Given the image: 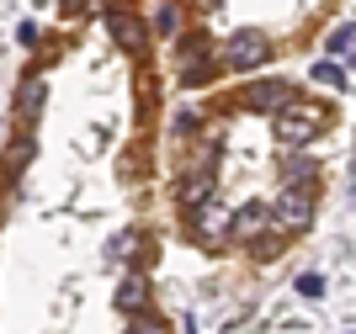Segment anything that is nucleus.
Masks as SVG:
<instances>
[{"instance_id":"1","label":"nucleus","mask_w":356,"mask_h":334,"mask_svg":"<svg viewBox=\"0 0 356 334\" xmlns=\"http://www.w3.org/2000/svg\"><path fill=\"white\" fill-rule=\"evenodd\" d=\"M277 122H282V133L287 138H298V144H303V138H314V133H319V122H325V106H309V101H287L282 106V117H277Z\"/></svg>"},{"instance_id":"2","label":"nucleus","mask_w":356,"mask_h":334,"mask_svg":"<svg viewBox=\"0 0 356 334\" xmlns=\"http://www.w3.org/2000/svg\"><path fill=\"white\" fill-rule=\"evenodd\" d=\"M293 96H298V90L287 85V80H261V85H250V90H245V101H250V106H261V112H282V106L293 101Z\"/></svg>"},{"instance_id":"3","label":"nucleus","mask_w":356,"mask_h":334,"mask_svg":"<svg viewBox=\"0 0 356 334\" xmlns=\"http://www.w3.org/2000/svg\"><path fill=\"white\" fill-rule=\"evenodd\" d=\"M266 37H255V32H239L234 43H229V64L234 69H255V64H266Z\"/></svg>"},{"instance_id":"4","label":"nucleus","mask_w":356,"mask_h":334,"mask_svg":"<svg viewBox=\"0 0 356 334\" xmlns=\"http://www.w3.org/2000/svg\"><path fill=\"white\" fill-rule=\"evenodd\" d=\"M112 37H118L128 53H144V27H138V16L128 11H112Z\"/></svg>"},{"instance_id":"5","label":"nucleus","mask_w":356,"mask_h":334,"mask_svg":"<svg viewBox=\"0 0 356 334\" xmlns=\"http://www.w3.org/2000/svg\"><path fill=\"white\" fill-rule=\"evenodd\" d=\"M38 106H43V80H22V90H16V112L32 117Z\"/></svg>"},{"instance_id":"6","label":"nucleus","mask_w":356,"mask_h":334,"mask_svg":"<svg viewBox=\"0 0 356 334\" xmlns=\"http://www.w3.org/2000/svg\"><path fill=\"white\" fill-rule=\"evenodd\" d=\"M261 228H266V207H239V212H234V233H261Z\"/></svg>"},{"instance_id":"7","label":"nucleus","mask_w":356,"mask_h":334,"mask_svg":"<svg viewBox=\"0 0 356 334\" xmlns=\"http://www.w3.org/2000/svg\"><path fill=\"white\" fill-rule=\"evenodd\" d=\"M325 48H330V58H346V53H351V22H341V27L330 32Z\"/></svg>"},{"instance_id":"8","label":"nucleus","mask_w":356,"mask_h":334,"mask_svg":"<svg viewBox=\"0 0 356 334\" xmlns=\"http://www.w3.org/2000/svg\"><path fill=\"white\" fill-rule=\"evenodd\" d=\"M27 160H32V138H16V149H11V160H6V170L22 175V170H27Z\"/></svg>"},{"instance_id":"9","label":"nucleus","mask_w":356,"mask_h":334,"mask_svg":"<svg viewBox=\"0 0 356 334\" xmlns=\"http://www.w3.org/2000/svg\"><path fill=\"white\" fill-rule=\"evenodd\" d=\"M118 303H122V308H138V303H144V281L128 276V281H122V292H118Z\"/></svg>"},{"instance_id":"10","label":"nucleus","mask_w":356,"mask_h":334,"mask_svg":"<svg viewBox=\"0 0 356 334\" xmlns=\"http://www.w3.org/2000/svg\"><path fill=\"white\" fill-rule=\"evenodd\" d=\"M314 80H319V85H335V90H341V85H346V69H341V64H319V69H314Z\"/></svg>"},{"instance_id":"11","label":"nucleus","mask_w":356,"mask_h":334,"mask_svg":"<svg viewBox=\"0 0 356 334\" xmlns=\"http://www.w3.org/2000/svg\"><path fill=\"white\" fill-rule=\"evenodd\" d=\"M128 334H165V319H154V313H138V319L128 324Z\"/></svg>"},{"instance_id":"12","label":"nucleus","mask_w":356,"mask_h":334,"mask_svg":"<svg viewBox=\"0 0 356 334\" xmlns=\"http://www.w3.org/2000/svg\"><path fill=\"white\" fill-rule=\"evenodd\" d=\"M181 27V16H176V6H160V32H165V37H170V32H176Z\"/></svg>"},{"instance_id":"13","label":"nucleus","mask_w":356,"mask_h":334,"mask_svg":"<svg viewBox=\"0 0 356 334\" xmlns=\"http://www.w3.org/2000/svg\"><path fill=\"white\" fill-rule=\"evenodd\" d=\"M16 43H22V48H38V27H32V22H22V27H16Z\"/></svg>"},{"instance_id":"14","label":"nucleus","mask_w":356,"mask_h":334,"mask_svg":"<svg viewBox=\"0 0 356 334\" xmlns=\"http://www.w3.org/2000/svg\"><path fill=\"white\" fill-rule=\"evenodd\" d=\"M298 292H303V297H319V292H325V281H319V276H303V281H298Z\"/></svg>"}]
</instances>
